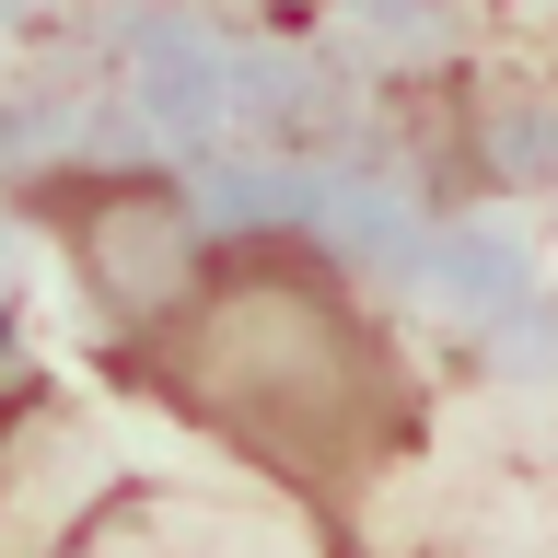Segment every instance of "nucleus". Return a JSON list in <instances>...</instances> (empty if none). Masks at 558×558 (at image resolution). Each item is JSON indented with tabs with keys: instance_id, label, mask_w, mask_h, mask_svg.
<instances>
[{
	"instance_id": "1",
	"label": "nucleus",
	"mask_w": 558,
	"mask_h": 558,
	"mask_svg": "<svg viewBox=\"0 0 558 558\" xmlns=\"http://www.w3.org/2000/svg\"><path fill=\"white\" fill-rule=\"evenodd\" d=\"M117 349L186 430H209L221 453H244L256 477H279L291 500H326V512H349L418 442V373L396 326L303 233L198 244L174 303Z\"/></svg>"
},
{
	"instance_id": "2",
	"label": "nucleus",
	"mask_w": 558,
	"mask_h": 558,
	"mask_svg": "<svg viewBox=\"0 0 558 558\" xmlns=\"http://www.w3.org/2000/svg\"><path fill=\"white\" fill-rule=\"evenodd\" d=\"M59 233H70V268L94 291L105 338H140L174 303V279L198 268V221H186V198L163 174H105L82 209H59Z\"/></svg>"
},
{
	"instance_id": "3",
	"label": "nucleus",
	"mask_w": 558,
	"mask_h": 558,
	"mask_svg": "<svg viewBox=\"0 0 558 558\" xmlns=\"http://www.w3.org/2000/svg\"><path fill=\"white\" fill-rule=\"evenodd\" d=\"M0 477H12V465H0Z\"/></svg>"
}]
</instances>
